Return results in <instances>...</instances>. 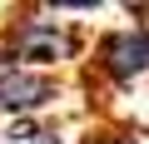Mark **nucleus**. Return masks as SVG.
<instances>
[{
	"label": "nucleus",
	"mask_w": 149,
	"mask_h": 144,
	"mask_svg": "<svg viewBox=\"0 0 149 144\" xmlns=\"http://www.w3.org/2000/svg\"><path fill=\"white\" fill-rule=\"evenodd\" d=\"M5 45H10V55L25 70H40L45 75V70H55V65H65V60L80 55V30H70L65 20L25 15V20H15L5 30Z\"/></svg>",
	"instance_id": "f257e3e1"
},
{
	"label": "nucleus",
	"mask_w": 149,
	"mask_h": 144,
	"mask_svg": "<svg viewBox=\"0 0 149 144\" xmlns=\"http://www.w3.org/2000/svg\"><path fill=\"white\" fill-rule=\"evenodd\" d=\"M55 95H60V85L50 75H40V70H25L10 55L5 35H0V109L10 119H35L40 109H50Z\"/></svg>",
	"instance_id": "f03ea898"
},
{
	"label": "nucleus",
	"mask_w": 149,
	"mask_h": 144,
	"mask_svg": "<svg viewBox=\"0 0 149 144\" xmlns=\"http://www.w3.org/2000/svg\"><path fill=\"white\" fill-rule=\"evenodd\" d=\"M95 70L104 80H134L149 70V25H129V30H109L95 45Z\"/></svg>",
	"instance_id": "7ed1b4c3"
}]
</instances>
